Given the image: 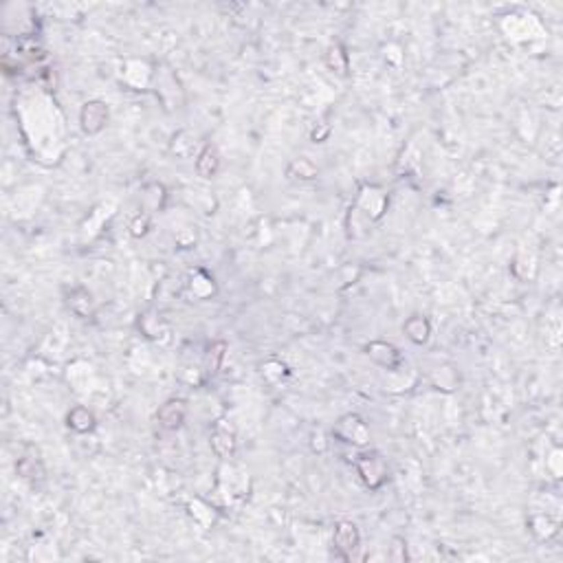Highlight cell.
Returning a JSON list of instances; mask_svg holds the SVG:
<instances>
[{
    "label": "cell",
    "mask_w": 563,
    "mask_h": 563,
    "mask_svg": "<svg viewBox=\"0 0 563 563\" xmlns=\"http://www.w3.org/2000/svg\"><path fill=\"white\" fill-rule=\"evenodd\" d=\"M357 471H359L363 482H366V486H370V488H379V486H383L385 479H388V466H385L381 455H377V453L361 455V460L357 462Z\"/></svg>",
    "instance_id": "1"
},
{
    "label": "cell",
    "mask_w": 563,
    "mask_h": 563,
    "mask_svg": "<svg viewBox=\"0 0 563 563\" xmlns=\"http://www.w3.org/2000/svg\"><path fill=\"white\" fill-rule=\"evenodd\" d=\"M185 414L187 410L183 401H168L165 405H161L156 418H159V425L165 427V429H179L185 421Z\"/></svg>",
    "instance_id": "5"
},
{
    "label": "cell",
    "mask_w": 563,
    "mask_h": 563,
    "mask_svg": "<svg viewBox=\"0 0 563 563\" xmlns=\"http://www.w3.org/2000/svg\"><path fill=\"white\" fill-rule=\"evenodd\" d=\"M218 165H221V156H218L216 148L214 145H205L203 152L198 154V159H196L198 174L205 176V179H210V176H214L218 172Z\"/></svg>",
    "instance_id": "7"
},
{
    "label": "cell",
    "mask_w": 563,
    "mask_h": 563,
    "mask_svg": "<svg viewBox=\"0 0 563 563\" xmlns=\"http://www.w3.org/2000/svg\"><path fill=\"white\" fill-rule=\"evenodd\" d=\"M212 449L216 451V455L221 458H229L236 449V440H234V434H229L225 429H216L212 434Z\"/></svg>",
    "instance_id": "9"
},
{
    "label": "cell",
    "mask_w": 563,
    "mask_h": 563,
    "mask_svg": "<svg viewBox=\"0 0 563 563\" xmlns=\"http://www.w3.org/2000/svg\"><path fill=\"white\" fill-rule=\"evenodd\" d=\"M328 66L332 71H337L339 75H346V68H348V55L343 53L339 47H332L330 53H328Z\"/></svg>",
    "instance_id": "13"
},
{
    "label": "cell",
    "mask_w": 563,
    "mask_h": 563,
    "mask_svg": "<svg viewBox=\"0 0 563 563\" xmlns=\"http://www.w3.org/2000/svg\"><path fill=\"white\" fill-rule=\"evenodd\" d=\"M337 434L346 442H354V445H366L370 440V429L359 416H346V418H341Z\"/></svg>",
    "instance_id": "4"
},
{
    "label": "cell",
    "mask_w": 563,
    "mask_h": 563,
    "mask_svg": "<svg viewBox=\"0 0 563 563\" xmlns=\"http://www.w3.org/2000/svg\"><path fill=\"white\" fill-rule=\"evenodd\" d=\"M368 357L383 368H396L401 363L399 350H396L392 343H385V341H372L368 346Z\"/></svg>",
    "instance_id": "6"
},
{
    "label": "cell",
    "mask_w": 563,
    "mask_h": 563,
    "mask_svg": "<svg viewBox=\"0 0 563 563\" xmlns=\"http://www.w3.org/2000/svg\"><path fill=\"white\" fill-rule=\"evenodd\" d=\"M68 427H73L79 434H86L95 427V416H92L86 408H75L68 414Z\"/></svg>",
    "instance_id": "11"
},
{
    "label": "cell",
    "mask_w": 563,
    "mask_h": 563,
    "mask_svg": "<svg viewBox=\"0 0 563 563\" xmlns=\"http://www.w3.org/2000/svg\"><path fill=\"white\" fill-rule=\"evenodd\" d=\"M68 306L71 310L75 312L77 317H88L92 315V301H90V295L86 293L84 288H75L68 297Z\"/></svg>",
    "instance_id": "10"
},
{
    "label": "cell",
    "mask_w": 563,
    "mask_h": 563,
    "mask_svg": "<svg viewBox=\"0 0 563 563\" xmlns=\"http://www.w3.org/2000/svg\"><path fill=\"white\" fill-rule=\"evenodd\" d=\"M16 471L18 475H23L25 479H36V477H42V466H40L38 458H20L18 464H16Z\"/></svg>",
    "instance_id": "12"
},
{
    "label": "cell",
    "mask_w": 563,
    "mask_h": 563,
    "mask_svg": "<svg viewBox=\"0 0 563 563\" xmlns=\"http://www.w3.org/2000/svg\"><path fill=\"white\" fill-rule=\"evenodd\" d=\"M79 121H82V128H84L86 134H97L108 121L106 103L97 101V99L84 103V108H82V114H79Z\"/></svg>",
    "instance_id": "3"
},
{
    "label": "cell",
    "mask_w": 563,
    "mask_h": 563,
    "mask_svg": "<svg viewBox=\"0 0 563 563\" xmlns=\"http://www.w3.org/2000/svg\"><path fill=\"white\" fill-rule=\"evenodd\" d=\"M403 330H405V335H408L414 343H425L427 339H429V335H431L429 321H427L425 317H421V315L410 317L408 321H405Z\"/></svg>",
    "instance_id": "8"
},
{
    "label": "cell",
    "mask_w": 563,
    "mask_h": 563,
    "mask_svg": "<svg viewBox=\"0 0 563 563\" xmlns=\"http://www.w3.org/2000/svg\"><path fill=\"white\" fill-rule=\"evenodd\" d=\"M359 528L352 524V521H339L335 526V535H332V544L335 550L343 559H350L354 555V550L359 548Z\"/></svg>",
    "instance_id": "2"
}]
</instances>
